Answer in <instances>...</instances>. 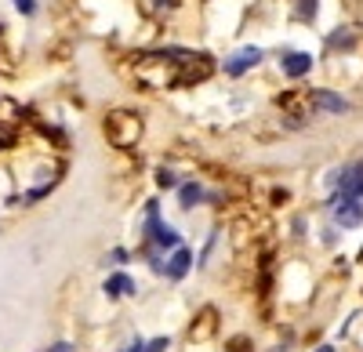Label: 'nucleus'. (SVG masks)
I'll use <instances>...</instances> for the list:
<instances>
[{
	"label": "nucleus",
	"instance_id": "2",
	"mask_svg": "<svg viewBox=\"0 0 363 352\" xmlns=\"http://www.w3.org/2000/svg\"><path fill=\"white\" fill-rule=\"evenodd\" d=\"M149 218H145V229H149V237H153L160 247H178V232L171 229V225H164L160 222V208H157V203H149Z\"/></svg>",
	"mask_w": 363,
	"mask_h": 352
},
{
	"label": "nucleus",
	"instance_id": "17",
	"mask_svg": "<svg viewBox=\"0 0 363 352\" xmlns=\"http://www.w3.org/2000/svg\"><path fill=\"white\" fill-rule=\"evenodd\" d=\"M131 352H145V345H142V341H135V345H131Z\"/></svg>",
	"mask_w": 363,
	"mask_h": 352
},
{
	"label": "nucleus",
	"instance_id": "1",
	"mask_svg": "<svg viewBox=\"0 0 363 352\" xmlns=\"http://www.w3.org/2000/svg\"><path fill=\"white\" fill-rule=\"evenodd\" d=\"M145 124H142V116L131 113V109H113L106 116V138L116 145V149H131V145H138Z\"/></svg>",
	"mask_w": 363,
	"mask_h": 352
},
{
	"label": "nucleus",
	"instance_id": "5",
	"mask_svg": "<svg viewBox=\"0 0 363 352\" xmlns=\"http://www.w3.org/2000/svg\"><path fill=\"white\" fill-rule=\"evenodd\" d=\"M338 196H359L363 200V164L338 171Z\"/></svg>",
	"mask_w": 363,
	"mask_h": 352
},
{
	"label": "nucleus",
	"instance_id": "3",
	"mask_svg": "<svg viewBox=\"0 0 363 352\" xmlns=\"http://www.w3.org/2000/svg\"><path fill=\"white\" fill-rule=\"evenodd\" d=\"M335 222L345 229H356L363 222V203L359 196H335Z\"/></svg>",
	"mask_w": 363,
	"mask_h": 352
},
{
	"label": "nucleus",
	"instance_id": "19",
	"mask_svg": "<svg viewBox=\"0 0 363 352\" xmlns=\"http://www.w3.org/2000/svg\"><path fill=\"white\" fill-rule=\"evenodd\" d=\"M0 37H4V22H0Z\"/></svg>",
	"mask_w": 363,
	"mask_h": 352
},
{
	"label": "nucleus",
	"instance_id": "18",
	"mask_svg": "<svg viewBox=\"0 0 363 352\" xmlns=\"http://www.w3.org/2000/svg\"><path fill=\"white\" fill-rule=\"evenodd\" d=\"M316 352H335V348H330V345H320V348H316Z\"/></svg>",
	"mask_w": 363,
	"mask_h": 352
},
{
	"label": "nucleus",
	"instance_id": "10",
	"mask_svg": "<svg viewBox=\"0 0 363 352\" xmlns=\"http://www.w3.org/2000/svg\"><path fill=\"white\" fill-rule=\"evenodd\" d=\"M215 327H218V319H215V309H203V312H200V327L193 324L189 338H193V341H203L207 334H215Z\"/></svg>",
	"mask_w": 363,
	"mask_h": 352
},
{
	"label": "nucleus",
	"instance_id": "15",
	"mask_svg": "<svg viewBox=\"0 0 363 352\" xmlns=\"http://www.w3.org/2000/svg\"><path fill=\"white\" fill-rule=\"evenodd\" d=\"M164 348H167V338H157V341L145 345V352H164Z\"/></svg>",
	"mask_w": 363,
	"mask_h": 352
},
{
	"label": "nucleus",
	"instance_id": "7",
	"mask_svg": "<svg viewBox=\"0 0 363 352\" xmlns=\"http://www.w3.org/2000/svg\"><path fill=\"white\" fill-rule=\"evenodd\" d=\"M280 66H284L287 76H306V73L313 69V58H309L306 51H291V55L280 58Z\"/></svg>",
	"mask_w": 363,
	"mask_h": 352
},
{
	"label": "nucleus",
	"instance_id": "14",
	"mask_svg": "<svg viewBox=\"0 0 363 352\" xmlns=\"http://www.w3.org/2000/svg\"><path fill=\"white\" fill-rule=\"evenodd\" d=\"M157 186H160V189H171V186H178L174 171H157Z\"/></svg>",
	"mask_w": 363,
	"mask_h": 352
},
{
	"label": "nucleus",
	"instance_id": "12",
	"mask_svg": "<svg viewBox=\"0 0 363 352\" xmlns=\"http://www.w3.org/2000/svg\"><path fill=\"white\" fill-rule=\"evenodd\" d=\"M15 127L11 124H0V149H8V145H15Z\"/></svg>",
	"mask_w": 363,
	"mask_h": 352
},
{
	"label": "nucleus",
	"instance_id": "16",
	"mask_svg": "<svg viewBox=\"0 0 363 352\" xmlns=\"http://www.w3.org/2000/svg\"><path fill=\"white\" fill-rule=\"evenodd\" d=\"M51 352H73V348H69V345H66V341H62V345H55V348H51Z\"/></svg>",
	"mask_w": 363,
	"mask_h": 352
},
{
	"label": "nucleus",
	"instance_id": "13",
	"mask_svg": "<svg viewBox=\"0 0 363 352\" xmlns=\"http://www.w3.org/2000/svg\"><path fill=\"white\" fill-rule=\"evenodd\" d=\"M15 11L26 15V18H29V15H37V0H15Z\"/></svg>",
	"mask_w": 363,
	"mask_h": 352
},
{
	"label": "nucleus",
	"instance_id": "4",
	"mask_svg": "<svg viewBox=\"0 0 363 352\" xmlns=\"http://www.w3.org/2000/svg\"><path fill=\"white\" fill-rule=\"evenodd\" d=\"M262 62V51L258 47H240L236 55L225 58V76H244L247 69H255Z\"/></svg>",
	"mask_w": 363,
	"mask_h": 352
},
{
	"label": "nucleus",
	"instance_id": "11",
	"mask_svg": "<svg viewBox=\"0 0 363 352\" xmlns=\"http://www.w3.org/2000/svg\"><path fill=\"white\" fill-rule=\"evenodd\" d=\"M178 200H182V208H196V203L203 200V189H200L196 182H189V186L178 189Z\"/></svg>",
	"mask_w": 363,
	"mask_h": 352
},
{
	"label": "nucleus",
	"instance_id": "6",
	"mask_svg": "<svg viewBox=\"0 0 363 352\" xmlns=\"http://www.w3.org/2000/svg\"><path fill=\"white\" fill-rule=\"evenodd\" d=\"M193 269V251L189 247H174V254H171V261H167V266H164V273L171 276V280H182V276H186Z\"/></svg>",
	"mask_w": 363,
	"mask_h": 352
},
{
	"label": "nucleus",
	"instance_id": "8",
	"mask_svg": "<svg viewBox=\"0 0 363 352\" xmlns=\"http://www.w3.org/2000/svg\"><path fill=\"white\" fill-rule=\"evenodd\" d=\"M309 106H316V109H323V113H345V109H349L345 98L330 95V91H309Z\"/></svg>",
	"mask_w": 363,
	"mask_h": 352
},
{
	"label": "nucleus",
	"instance_id": "9",
	"mask_svg": "<svg viewBox=\"0 0 363 352\" xmlns=\"http://www.w3.org/2000/svg\"><path fill=\"white\" fill-rule=\"evenodd\" d=\"M106 295H109V298H124V295H135V280H131V276H124V273L109 276V280H106Z\"/></svg>",
	"mask_w": 363,
	"mask_h": 352
}]
</instances>
